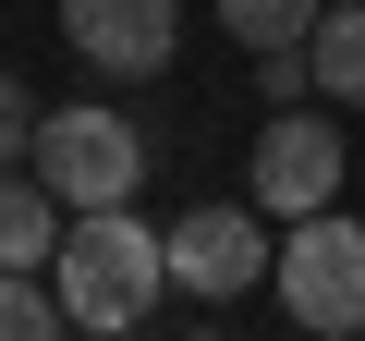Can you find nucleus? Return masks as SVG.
<instances>
[{"instance_id": "obj_2", "label": "nucleus", "mask_w": 365, "mask_h": 341, "mask_svg": "<svg viewBox=\"0 0 365 341\" xmlns=\"http://www.w3.org/2000/svg\"><path fill=\"white\" fill-rule=\"evenodd\" d=\"M25 170H37L61 208H134V195H146V134H134V110L49 98V110H37V146H25Z\"/></svg>"}, {"instance_id": "obj_12", "label": "nucleus", "mask_w": 365, "mask_h": 341, "mask_svg": "<svg viewBox=\"0 0 365 341\" xmlns=\"http://www.w3.org/2000/svg\"><path fill=\"white\" fill-rule=\"evenodd\" d=\"M182 341H220V329H182Z\"/></svg>"}, {"instance_id": "obj_3", "label": "nucleus", "mask_w": 365, "mask_h": 341, "mask_svg": "<svg viewBox=\"0 0 365 341\" xmlns=\"http://www.w3.org/2000/svg\"><path fill=\"white\" fill-rule=\"evenodd\" d=\"M268 292L292 305L304 341H365V220L317 208V220H280V268Z\"/></svg>"}, {"instance_id": "obj_10", "label": "nucleus", "mask_w": 365, "mask_h": 341, "mask_svg": "<svg viewBox=\"0 0 365 341\" xmlns=\"http://www.w3.org/2000/svg\"><path fill=\"white\" fill-rule=\"evenodd\" d=\"M0 341H86V329L61 317V292H37L25 268H0Z\"/></svg>"}, {"instance_id": "obj_4", "label": "nucleus", "mask_w": 365, "mask_h": 341, "mask_svg": "<svg viewBox=\"0 0 365 341\" xmlns=\"http://www.w3.org/2000/svg\"><path fill=\"white\" fill-rule=\"evenodd\" d=\"M158 244H170V280L195 292V305H244V292L280 268V244H268V208H256V195H244V208H182Z\"/></svg>"}, {"instance_id": "obj_1", "label": "nucleus", "mask_w": 365, "mask_h": 341, "mask_svg": "<svg viewBox=\"0 0 365 341\" xmlns=\"http://www.w3.org/2000/svg\"><path fill=\"white\" fill-rule=\"evenodd\" d=\"M49 292L86 341H122L158 292H170V244L134 220V208H73L61 244H49Z\"/></svg>"}, {"instance_id": "obj_5", "label": "nucleus", "mask_w": 365, "mask_h": 341, "mask_svg": "<svg viewBox=\"0 0 365 341\" xmlns=\"http://www.w3.org/2000/svg\"><path fill=\"white\" fill-rule=\"evenodd\" d=\"M244 195H256L268 220L341 208V122H329V110H280V122L256 134V158H244Z\"/></svg>"}, {"instance_id": "obj_9", "label": "nucleus", "mask_w": 365, "mask_h": 341, "mask_svg": "<svg viewBox=\"0 0 365 341\" xmlns=\"http://www.w3.org/2000/svg\"><path fill=\"white\" fill-rule=\"evenodd\" d=\"M317 13H329V0H220V37L268 61V49H304V37H317Z\"/></svg>"}, {"instance_id": "obj_11", "label": "nucleus", "mask_w": 365, "mask_h": 341, "mask_svg": "<svg viewBox=\"0 0 365 341\" xmlns=\"http://www.w3.org/2000/svg\"><path fill=\"white\" fill-rule=\"evenodd\" d=\"M25 146H37V98L25 73H0V170H25Z\"/></svg>"}, {"instance_id": "obj_8", "label": "nucleus", "mask_w": 365, "mask_h": 341, "mask_svg": "<svg viewBox=\"0 0 365 341\" xmlns=\"http://www.w3.org/2000/svg\"><path fill=\"white\" fill-rule=\"evenodd\" d=\"M304 61H317V98L329 110H365V0H353V13H317Z\"/></svg>"}, {"instance_id": "obj_6", "label": "nucleus", "mask_w": 365, "mask_h": 341, "mask_svg": "<svg viewBox=\"0 0 365 341\" xmlns=\"http://www.w3.org/2000/svg\"><path fill=\"white\" fill-rule=\"evenodd\" d=\"M61 37H73L98 73H170L182 0H61Z\"/></svg>"}, {"instance_id": "obj_7", "label": "nucleus", "mask_w": 365, "mask_h": 341, "mask_svg": "<svg viewBox=\"0 0 365 341\" xmlns=\"http://www.w3.org/2000/svg\"><path fill=\"white\" fill-rule=\"evenodd\" d=\"M61 220H73V208L37 183V170H0V268H37V256L61 244Z\"/></svg>"}]
</instances>
